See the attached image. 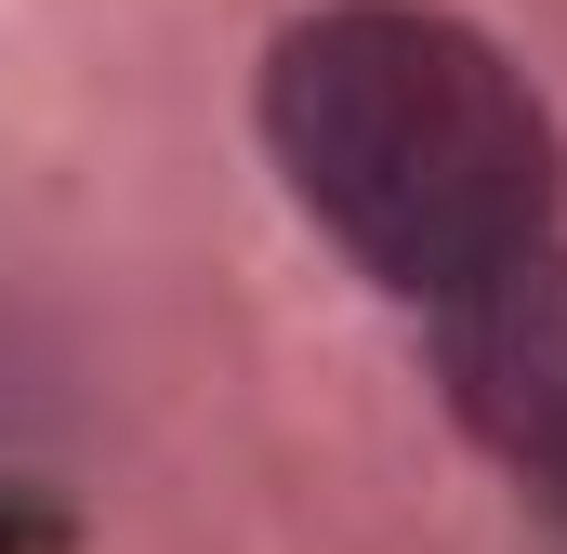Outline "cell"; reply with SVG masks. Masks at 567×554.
Instances as JSON below:
<instances>
[{"mask_svg": "<svg viewBox=\"0 0 567 554\" xmlns=\"http://www.w3.org/2000/svg\"><path fill=\"white\" fill-rule=\"evenodd\" d=\"M265 145L290 198L410 304H462L475 277L555 238L567 145L502 40L435 0H330L265 53Z\"/></svg>", "mask_w": 567, "mask_h": 554, "instance_id": "cell-1", "label": "cell"}, {"mask_svg": "<svg viewBox=\"0 0 567 554\" xmlns=\"http://www.w3.org/2000/svg\"><path fill=\"white\" fill-rule=\"evenodd\" d=\"M435 383L462 435L567 515V238H542L528 265L475 277L462 304H435Z\"/></svg>", "mask_w": 567, "mask_h": 554, "instance_id": "cell-2", "label": "cell"}]
</instances>
